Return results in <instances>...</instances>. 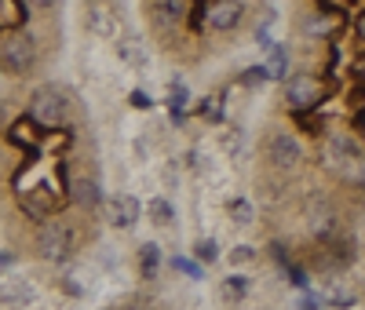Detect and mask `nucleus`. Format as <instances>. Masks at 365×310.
<instances>
[{
    "label": "nucleus",
    "instance_id": "nucleus-1",
    "mask_svg": "<svg viewBox=\"0 0 365 310\" xmlns=\"http://www.w3.org/2000/svg\"><path fill=\"white\" fill-rule=\"evenodd\" d=\"M325 99V84L314 77V73H292V81H285V106L303 117V113H311L314 106H322Z\"/></svg>",
    "mask_w": 365,
    "mask_h": 310
},
{
    "label": "nucleus",
    "instance_id": "nucleus-2",
    "mask_svg": "<svg viewBox=\"0 0 365 310\" xmlns=\"http://www.w3.org/2000/svg\"><path fill=\"white\" fill-rule=\"evenodd\" d=\"M29 117H34L41 128H55V124L66 117V95L55 84H41L34 95H29Z\"/></svg>",
    "mask_w": 365,
    "mask_h": 310
},
{
    "label": "nucleus",
    "instance_id": "nucleus-3",
    "mask_svg": "<svg viewBox=\"0 0 365 310\" xmlns=\"http://www.w3.org/2000/svg\"><path fill=\"white\" fill-rule=\"evenodd\" d=\"M37 252H41L48 263H63V259L73 252V234H70V227L48 223V227L41 230V237H37Z\"/></svg>",
    "mask_w": 365,
    "mask_h": 310
},
{
    "label": "nucleus",
    "instance_id": "nucleus-4",
    "mask_svg": "<svg viewBox=\"0 0 365 310\" xmlns=\"http://www.w3.org/2000/svg\"><path fill=\"white\" fill-rule=\"evenodd\" d=\"M0 62H4V70H11V73H26V70H34V62H37L34 41L22 37V33H11L4 44H0Z\"/></svg>",
    "mask_w": 365,
    "mask_h": 310
},
{
    "label": "nucleus",
    "instance_id": "nucleus-5",
    "mask_svg": "<svg viewBox=\"0 0 365 310\" xmlns=\"http://www.w3.org/2000/svg\"><path fill=\"white\" fill-rule=\"evenodd\" d=\"M325 157H329V165H358L365 157V146L351 132H332L325 143Z\"/></svg>",
    "mask_w": 365,
    "mask_h": 310
},
{
    "label": "nucleus",
    "instance_id": "nucleus-6",
    "mask_svg": "<svg viewBox=\"0 0 365 310\" xmlns=\"http://www.w3.org/2000/svg\"><path fill=\"white\" fill-rule=\"evenodd\" d=\"M267 157L274 161V168H285V172H292V168L299 165V143H296L289 132L270 135V143H267Z\"/></svg>",
    "mask_w": 365,
    "mask_h": 310
},
{
    "label": "nucleus",
    "instance_id": "nucleus-7",
    "mask_svg": "<svg viewBox=\"0 0 365 310\" xmlns=\"http://www.w3.org/2000/svg\"><path fill=\"white\" fill-rule=\"evenodd\" d=\"M241 0H216V4L208 8V26L216 29V33H230V29L241 22Z\"/></svg>",
    "mask_w": 365,
    "mask_h": 310
},
{
    "label": "nucleus",
    "instance_id": "nucleus-8",
    "mask_svg": "<svg viewBox=\"0 0 365 310\" xmlns=\"http://www.w3.org/2000/svg\"><path fill=\"white\" fill-rule=\"evenodd\" d=\"M110 227H120V230H128V227H135L139 223V201L132 197V194H117L113 201H110Z\"/></svg>",
    "mask_w": 365,
    "mask_h": 310
},
{
    "label": "nucleus",
    "instance_id": "nucleus-9",
    "mask_svg": "<svg viewBox=\"0 0 365 310\" xmlns=\"http://www.w3.org/2000/svg\"><path fill=\"white\" fill-rule=\"evenodd\" d=\"M29 299H34V285H29L26 277H8V281H0V303L26 306Z\"/></svg>",
    "mask_w": 365,
    "mask_h": 310
},
{
    "label": "nucleus",
    "instance_id": "nucleus-10",
    "mask_svg": "<svg viewBox=\"0 0 365 310\" xmlns=\"http://www.w3.org/2000/svg\"><path fill=\"white\" fill-rule=\"evenodd\" d=\"M88 29L96 37H113L117 33V19L106 4H88Z\"/></svg>",
    "mask_w": 365,
    "mask_h": 310
},
{
    "label": "nucleus",
    "instance_id": "nucleus-11",
    "mask_svg": "<svg viewBox=\"0 0 365 310\" xmlns=\"http://www.w3.org/2000/svg\"><path fill=\"white\" fill-rule=\"evenodd\" d=\"M303 33H307L311 41L332 37V33H336V19H332L329 11H311V15H307V22H303Z\"/></svg>",
    "mask_w": 365,
    "mask_h": 310
},
{
    "label": "nucleus",
    "instance_id": "nucleus-12",
    "mask_svg": "<svg viewBox=\"0 0 365 310\" xmlns=\"http://www.w3.org/2000/svg\"><path fill=\"white\" fill-rule=\"evenodd\" d=\"M154 11H158L161 26H179L182 19H187V11H190V0H158Z\"/></svg>",
    "mask_w": 365,
    "mask_h": 310
},
{
    "label": "nucleus",
    "instance_id": "nucleus-13",
    "mask_svg": "<svg viewBox=\"0 0 365 310\" xmlns=\"http://www.w3.org/2000/svg\"><path fill=\"white\" fill-rule=\"evenodd\" d=\"M322 296H325V303H329V306H336V310H351V306L358 303V292H354L351 285H344V281L325 285V289H322Z\"/></svg>",
    "mask_w": 365,
    "mask_h": 310
},
{
    "label": "nucleus",
    "instance_id": "nucleus-14",
    "mask_svg": "<svg viewBox=\"0 0 365 310\" xmlns=\"http://www.w3.org/2000/svg\"><path fill=\"white\" fill-rule=\"evenodd\" d=\"M73 201H77L81 208H99V201H103L99 182H96V179H77V182H73Z\"/></svg>",
    "mask_w": 365,
    "mask_h": 310
},
{
    "label": "nucleus",
    "instance_id": "nucleus-15",
    "mask_svg": "<svg viewBox=\"0 0 365 310\" xmlns=\"http://www.w3.org/2000/svg\"><path fill=\"white\" fill-rule=\"evenodd\" d=\"M117 51H120V58H125L132 70H146V66H150L146 48H143L139 41H132V37H128V41H120V44H117Z\"/></svg>",
    "mask_w": 365,
    "mask_h": 310
},
{
    "label": "nucleus",
    "instance_id": "nucleus-16",
    "mask_svg": "<svg viewBox=\"0 0 365 310\" xmlns=\"http://www.w3.org/2000/svg\"><path fill=\"white\" fill-rule=\"evenodd\" d=\"M263 70H267V77H270V81H285V73H289V55H285V48L274 44V48L267 51Z\"/></svg>",
    "mask_w": 365,
    "mask_h": 310
},
{
    "label": "nucleus",
    "instance_id": "nucleus-17",
    "mask_svg": "<svg viewBox=\"0 0 365 310\" xmlns=\"http://www.w3.org/2000/svg\"><path fill=\"white\" fill-rule=\"evenodd\" d=\"M139 267H143L146 277H154V274H158V267H161V248H158L154 241H146V244L139 248Z\"/></svg>",
    "mask_w": 365,
    "mask_h": 310
},
{
    "label": "nucleus",
    "instance_id": "nucleus-18",
    "mask_svg": "<svg viewBox=\"0 0 365 310\" xmlns=\"http://www.w3.org/2000/svg\"><path fill=\"white\" fill-rule=\"evenodd\" d=\"M220 296L227 299V303H241V299H245L249 296V281H245V277H227V281L220 285Z\"/></svg>",
    "mask_w": 365,
    "mask_h": 310
},
{
    "label": "nucleus",
    "instance_id": "nucleus-19",
    "mask_svg": "<svg viewBox=\"0 0 365 310\" xmlns=\"http://www.w3.org/2000/svg\"><path fill=\"white\" fill-rule=\"evenodd\" d=\"M252 219H256L252 201H245V197L230 201V223H234V227H252Z\"/></svg>",
    "mask_w": 365,
    "mask_h": 310
},
{
    "label": "nucleus",
    "instance_id": "nucleus-20",
    "mask_svg": "<svg viewBox=\"0 0 365 310\" xmlns=\"http://www.w3.org/2000/svg\"><path fill=\"white\" fill-rule=\"evenodd\" d=\"M168 267H172V270H179V274H187L190 281H201V277H205L201 263H197V259H187V256H172V259H168Z\"/></svg>",
    "mask_w": 365,
    "mask_h": 310
},
{
    "label": "nucleus",
    "instance_id": "nucleus-21",
    "mask_svg": "<svg viewBox=\"0 0 365 310\" xmlns=\"http://www.w3.org/2000/svg\"><path fill=\"white\" fill-rule=\"evenodd\" d=\"M146 212H150V223H158V227H168V223H172V215H175L172 205H168L165 197H154Z\"/></svg>",
    "mask_w": 365,
    "mask_h": 310
},
{
    "label": "nucleus",
    "instance_id": "nucleus-22",
    "mask_svg": "<svg viewBox=\"0 0 365 310\" xmlns=\"http://www.w3.org/2000/svg\"><path fill=\"white\" fill-rule=\"evenodd\" d=\"M194 259H197V263H216V259H220V244L212 241V237H201V241L194 244Z\"/></svg>",
    "mask_w": 365,
    "mask_h": 310
},
{
    "label": "nucleus",
    "instance_id": "nucleus-23",
    "mask_svg": "<svg viewBox=\"0 0 365 310\" xmlns=\"http://www.w3.org/2000/svg\"><path fill=\"white\" fill-rule=\"evenodd\" d=\"M285 277H289V285H296V289H303L307 292V285H311V274H307V267H285Z\"/></svg>",
    "mask_w": 365,
    "mask_h": 310
},
{
    "label": "nucleus",
    "instance_id": "nucleus-24",
    "mask_svg": "<svg viewBox=\"0 0 365 310\" xmlns=\"http://www.w3.org/2000/svg\"><path fill=\"white\" fill-rule=\"evenodd\" d=\"M230 267H245V263H252L256 259V248H249V244H237V248H230Z\"/></svg>",
    "mask_w": 365,
    "mask_h": 310
},
{
    "label": "nucleus",
    "instance_id": "nucleus-25",
    "mask_svg": "<svg viewBox=\"0 0 365 310\" xmlns=\"http://www.w3.org/2000/svg\"><path fill=\"white\" fill-rule=\"evenodd\" d=\"M329 303H325V296H314V292H303L299 299H296V310H325Z\"/></svg>",
    "mask_w": 365,
    "mask_h": 310
},
{
    "label": "nucleus",
    "instance_id": "nucleus-26",
    "mask_svg": "<svg viewBox=\"0 0 365 310\" xmlns=\"http://www.w3.org/2000/svg\"><path fill=\"white\" fill-rule=\"evenodd\" d=\"M263 81H270V77H267V70H263V66H249V70H245V73H241V84H245V88H259V84H263Z\"/></svg>",
    "mask_w": 365,
    "mask_h": 310
},
{
    "label": "nucleus",
    "instance_id": "nucleus-27",
    "mask_svg": "<svg viewBox=\"0 0 365 310\" xmlns=\"http://www.w3.org/2000/svg\"><path fill=\"white\" fill-rule=\"evenodd\" d=\"M197 113L208 117V120H220V117H223V106H220V99H205V103L197 106Z\"/></svg>",
    "mask_w": 365,
    "mask_h": 310
},
{
    "label": "nucleus",
    "instance_id": "nucleus-28",
    "mask_svg": "<svg viewBox=\"0 0 365 310\" xmlns=\"http://www.w3.org/2000/svg\"><path fill=\"white\" fill-rule=\"evenodd\" d=\"M128 99H132V106H135V110H150V106H154V99H150V95H146L143 88H135V91H132Z\"/></svg>",
    "mask_w": 365,
    "mask_h": 310
},
{
    "label": "nucleus",
    "instance_id": "nucleus-29",
    "mask_svg": "<svg viewBox=\"0 0 365 310\" xmlns=\"http://www.w3.org/2000/svg\"><path fill=\"white\" fill-rule=\"evenodd\" d=\"M223 146H227L230 153H237V150H241V132H227V135H223Z\"/></svg>",
    "mask_w": 365,
    "mask_h": 310
},
{
    "label": "nucleus",
    "instance_id": "nucleus-30",
    "mask_svg": "<svg viewBox=\"0 0 365 310\" xmlns=\"http://www.w3.org/2000/svg\"><path fill=\"white\" fill-rule=\"evenodd\" d=\"M256 44H259L263 51H270V48H274V41H270V33H267V26H259V29H256Z\"/></svg>",
    "mask_w": 365,
    "mask_h": 310
},
{
    "label": "nucleus",
    "instance_id": "nucleus-31",
    "mask_svg": "<svg viewBox=\"0 0 365 310\" xmlns=\"http://www.w3.org/2000/svg\"><path fill=\"white\" fill-rule=\"evenodd\" d=\"M15 267V252H4V248H0V270H11Z\"/></svg>",
    "mask_w": 365,
    "mask_h": 310
},
{
    "label": "nucleus",
    "instance_id": "nucleus-32",
    "mask_svg": "<svg viewBox=\"0 0 365 310\" xmlns=\"http://www.w3.org/2000/svg\"><path fill=\"white\" fill-rule=\"evenodd\" d=\"M354 33H358V41H361V44H365V15H361V19H358V26H354Z\"/></svg>",
    "mask_w": 365,
    "mask_h": 310
},
{
    "label": "nucleus",
    "instance_id": "nucleus-33",
    "mask_svg": "<svg viewBox=\"0 0 365 310\" xmlns=\"http://www.w3.org/2000/svg\"><path fill=\"white\" fill-rule=\"evenodd\" d=\"M29 4H34V8H51L55 0H29Z\"/></svg>",
    "mask_w": 365,
    "mask_h": 310
},
{
    "label": "nucleus",
    "instance_id": "nucleus-34",
    "mask_svg": "<svg viewBox=\"0 0 365 310\" xmlns=\"http://www.w3.org/2000/svg\"><path fill=\"white\" fill-rule=\"evenodd\" d=\"M358 132H361V139H365V110L358 113Z\"/></svg>",
    "mask_w": 365,
    "mask_h": 310
},
{
    "label": "nucleus",
    "instance_id": "nucleus-35",
    "mask_svg": "<svg viewBox=\"0 0 365 310\" xmlns=\"http://www.w3.org/2000/svg\"><path fill=\"white\" fill-rule=\"evenodd\" d=\"M120 310H139V306H120Z\"/></svg>",
    "mask_w": 365,
    "mask_h": 310
}]
</instances>
